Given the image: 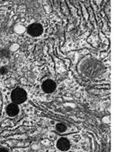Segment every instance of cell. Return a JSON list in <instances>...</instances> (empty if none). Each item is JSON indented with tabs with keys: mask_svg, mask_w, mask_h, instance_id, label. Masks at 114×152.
<instances>
[{
	"mask_svg": "<svg viewBox=\"0 0 114 152\" xmlns=\"http://www.w3.org/2000/svg\"><path fill=\"white\" fill-rule=\"evenodd\" d=\"M6 113L11 117H14V116H17L19 113V108L18 104H10L8 105L6 107Z\"/></svg>",
	"mask_w": 114,
	"mask_h": 152,
	"instance_id": "obj_5",
	"label": "cell"
},
{
	"mask_svg": "<svg viewBox=\"0 0 114 152\" xmlns=\"http://www.w3.org/2000/svg\"><path fill=\"white\" fill-rule=\"evenodd\" d=\"M8 73V69L5 66H2L0 68V74L1 75H6Z\"/></svg>",
	"mask_w": 114,
	"mask_h": 152,
	"instance_id": "obj_8",
	"label": "cell"
},
{
	"mask_svg": "<svg viewBox=\"0 0 114 152\" xmlns=\"http://www.w3.org/2000/svg\"><path fill=\"white\" fill-rule=\"evenodd\" d=\"M56 146L58 148V149H59L60 151H69L70 148V142L68 140L67 138H59L58 142H57Z\"/></svg>",
	"mask_w": 114,
	"mask_h": 152,
	"instance_id": "obj_4",
	"label": "cell"
},
{
	"mask_svg": "<svg viewBox=\"0 0 114 152\" xmlns=\"http://www.w3.org/2000/svg\"><path fill=\"white\" fill-rule=\"evenodd\" d=\"M1 53V56H2L9 57L10 53H9V51L8 50H1V53Z\"/></svg>",
	"mask_w": 114,
	"mask_h": 152,
	"instance_id": "obj_7",
	"label": "cell"
},
{
	"mask_svg": "<svg viewBox=\"0 0 114 152\" xmlns=\"http://www.w3.org/2000/svg\"><path fill=\"white\" fill-rule=\"evenodd\" d=\"M43 28L40 24L38 23H34L31 24L28 28V33L32 37H39L43 34Z\"/></svg>",
	"mask_w": 114,
	"mask_h": 152,
	"instance_id": "obj_2",
	"label": "cell"
},
{
	"mask_svg": "<svg viewBox=\"0 0 114 152\" xmlns=\"http://www.w3.org/2000/svg\"><path fill=\"white\" fill-rule=\"evenodd\" d=\"M56 130L59 132L62 133L66 131L67 127H66V125L63 124V123H57L56 126Z\"/></svg>",
	"mask_w": 114,
	"mask_h": 152,
	"instance_id": "obj_6",
	"label": "cell"
},
{
	"mask_svg": "<svg viewBox=\"0 0 114 152\" xmlns=\"http://www.w3.org/2000/svg\"><path fill=\"white\" fill-rule=\"evenodd\" d=\"M11 97H12V102L16 104H21L26 101L28 97H27L26 91L24 89L18 88L12 91Z\"/></svg>",
	"mask_w": 114,
	"mask_h": 152,
	"instance_id": "obj_1",
	"label": "cell"
},
{
	"mask_svg": "<svg viewBox=\"0 0 114 152\" xmlns=\"http://www.w3.org/2000/svg\"><path fill=\"white\" fill-rule=\"evenodd\" d=\"M2 151H5V152H8L9 151V150H8L7 148H0V152H2Z\"/></svg>",
	"mask_w": 114,
	"mask_h": 152,
	"instance_id": "obj_9",
	"label": "cell"
},
{
	"mask_svg": "<svg viewBox=\"0 0 114 152\" xmlns=\"http://www.w3.org/2000/svg\"><path fill=\"white\" fill-rule=\"evenodd\" d=\"M56 88V84L53 80L47 79L45 81H43L42 84V89L45 93H53L55 91Z\"/></svg>",
	"mask_w": 114,
	"mask_h": 152,
	"instance_id": "obj_3",
	"label": "cell"
}]
</instances>
